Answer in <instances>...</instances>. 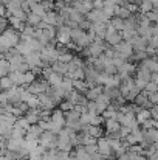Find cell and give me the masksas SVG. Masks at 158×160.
Instances as JSON below:
<instances>
[{
	"label": "cell",
	"instance_id": "cell-1",
	"mask_svg": "<svg viewBox=\"0 0 158 160\" xmlns=\"http://www.w3.org/2000/svg\"><path fill=\"white\" fill-rule=\"evenodd\" d=\"M113 50H115V53L118 54V56L124 58L126 61H129V59L132 58V54L135 53V50H133L132 44H130V42H127V41H121L118 45H115V47H113Z\"/></svg>",
	"mask_w": 158,
	"mask_h": 160
},
{
	"label": "cell",
	"instance_id": "cell-2",
	"mask_svg": "<svg viewBox=\"0 0 158 160\" xmlns=\"http://www.w3.org/2000/svg\"><path fill=\"white\" fill-rule=\"evenodd\" d=\"M39 145L44 146L45 149H56L57 148V135L45 131L41 137H39Z\"/></svg>",
	"mask_w": 158,
	"mask_h": 160
},
{
	"label": "cell",
	"instance_id": "cell-3",
	"mask_svg": "<svg viewBox=\"0 0 158 160\" xmlns=\"http://www.w3.org/2000/svg\"><path fill=\"white\" fill-rule=\"evenodd\" d=\"M118 123L121 126H126V128H130L132 131L133 129H138L140 123L136 121L135 118V113H119L118 112Z\"/></svg>",
	"mask_w": 158,
	"mask_h": 160
},
{
	"label": "cell",
	"instance_id": "cell-4",
	"mask_svg": "<svg viewBox=\"0 0 158 160\" xmlns=\"http://www.w3.org/2000/svg\"><path fill=\"white\" fill-rule=\"evenodd\" d=\"M96 145H98V152H99L103 157H105V159H110V160L116 159V156H115V152L112 151V148H110V145H108V142H107V138H105V137L98 138Z\"/></svg>",
	"mask_w": 158,
	"mask_h": 160
},
{
	"label": "cell",
	"instance_id": "cell-5",
	"mask_svg": "<svg viewBox=\"0 0 158 160\" xmlns=\"http://www.w3.org/2000/svg\"><path fill=\"white\" fill-rule=\"evenodd\" d=\"M56 41L60 44V45H68L71 42V28L68 25H64L60 28H57L56 31Z\"/></svg>",
	"mask_w": 158,
	"mask_h": 160
},
{
	"label": "cell",
	"instance_id": "cell-6",
	"mask_svg": "<svg viewBox=\"0 0 158 160\" xmlns=\"http://www.w3.org/2000/svg\"><path fill=\"white\" fill-rule=\"evenodd\" d=\"M85 19H87L90 23H107V22L110 20L104 14L103 9H92V11L85 16Z\"/></svg>",
	"mask_w": 158,
	"mask_h": 160
},
{
	"label": "cell",
	"instance_id": "cell-7",
	"mask_svg": "<svg viewBox=\"0 0 158 160\" xmlns=\"http://www.w3.org/2000/svg\"><path fill=\"white\" fill-rule=\"evenodd\" d=\"M81 132H85V134H89L90 137H93L96 140L101 138V137H104V131H103L101 126H82Z\"/></svg>",
	"mask_w": 158,
	"mask_h": 160
},
{
	"label": "cell",
	"instance_id": "cell-8",
	"mask_svg": "<svg viewBox=\"0 0 158 160\" xmlns=\"http://www.w3.org/2000/svg\"><path fill=\"white\" fill-rule=\"evenodd\" d=\"M96 109H98V113H103L104 110H107L108 107H110V104H112V100L107 97V95H99L98 98H96Z\"/></svg>",
	"mask_w": 158,
	"mask_h": 160
},
{
	"label": "cell",
	"instance_id": "cell-9",
	"mask_svg": "<svg viewBox=\"0 0 158 160\" xmlns=\"http://www.w3.org/2000/svg\"><path fill=\"white\" fill-rule=\"evenodd\" d=\"M51 121L56 124V126H59V128H65V123H67V120H65V113H64L60 109L53 110L51 112Z\"/></svg>",
	"mask_w": 158,
	"mask_h": 160
},
{
	"label": "cell",
	"instance_id": "cell-10",
	"mask_svg": "<svg viewBox=\"0 0 158 160\" xmlns=\"http://www.w3.org/2000/svg\"><path fill=\"white\" fill-rule=\"evenodd\" d=\"M103 93H104V87H103V86H93V87H90V89L87 90L85 98H87L89 101H96V98H98L99 95H103Z\"/></svg>",
	"mask_w": 158,
	"mask_h": 160
},
{
	"label": "cell",
	"instance_id": "cell-11",
	"mask_svg": "<svg viewBox=\"0 0 158 160\" xmlns=\"http://www.w3.org/2000/svg\"><path fill=\"white\" fill-rule=\"evenodd\" d=\"M62 79H64V78H62V75L56 73L54 70H53L51 73H50V75L45 78V81H47V82H48L51 87H56V89H57V87H60V84H62Z\"/></svg>",
	"mask_w": 158,
	"mask_h": 160
},
{
	"label": "cell",
	"instance_id": "cell-12",
	"mask_svg": "<svg viewBox=\"0 0 158 160\" xmlns=\"http://www.w3.org/2000/svg\"><path fill=\"white\" fill-rule=\"evenodd\" d=\"M57 17H59V12H57V11H48V12L42 17V22L47 23V25H50V27H56Z\"/></svg>",
	"mask_w": 158,
	"mask_h": 160
},
{
	"label": "cell",
	"instance_id": "cell-13",
	"mask_svg": "<svg viewBox=\"0 0 158 160\" xmlns=\"http://www.w3.org/2000/svg\"><path fill=\"white\" fill-rule=\"evenodd\" d=\"M104 126H105L107 134L119 132V128H121V124L118 123V120H104Z\"/></svg>",
	"mask_w": 158,
	"mask_h": 160
},
{
	"label": "cell",
	"instance_id": "cell-14",
	"mask_svg": "<svg viewBox=\"0 0 158 160\" xmlns=\"http://www.w3.org/2000/svg\"><path fill=\"white\" fill-rule=\"evenodd\" d=\"M151 76H152V73H151L147 68H144V67H141V65L136 68V79L144 81V82H151Z\"/></svg>",
	"mask_w": 158,
	"mask_h": 160
},
{
	"label": "cell",
	"instance_id": "cell-15",
	"mask_svg": "<svg viewBox=\"0 0 158 160\" xmlns=\"http://www.w3.org/2000/svg\"><path fill=\"white\" fill-rule=\"evenodd\" d=\"M104 41L110 45V47H115V45H118V44L122 41V38H121V33L116 31V33H112V34H105Z\"/></svg>",
	"mask_w": 158,
	"mask_h": 160
},
{
	"label": "cell",
	"instance_id": "cell-16",
	"mask_svg": "<svg viewBox=\"0 0 158 160\" xmlns=\"http://www.w3.org/2000/svg\"><path fill=\"white\" fill-rule=\"evenodd\" d=\"M115 17H119V19H122V20H127V19L132 17V12H130L126 6H118V5H116V8H115Z\"/></svg>",
	"mask_w": 158,
	"mask_h": 160
},
{
	"label": "cell",
	"instance_id": "cell-17",
	"mask_svg": "<svg viewBox=\"0 0 158 160\" xmlns=\"http://www.w3.org/2000/svg\"><path fill=\"white\" fill-rule=\"evenodd\" d=\"M64 93H65V98H67V95L71 92V90H74L73 89V79L71 78H68V76H65L64 79H62V84H60V87H59Z\"/></svg>",
	"mask_w": 158,
	"mask_h": 160
},
{
	"label": "cell",
	"instance_id": "cell-18",
	"mask_svg": "<svg viewBox=\"0 0 158 160\" xmlns=\"http://www.w3.org/2000/svg\"><path fill=\"white\" fill-rule=\"evenodd\" d=\"M81 112L79 110H76V109H73V110H68V112H65V120L68 121V123H78V121H81Z\"/></svg>",
	"mask_w": 158,
	"mask_h": 160
},
{
	"label": "cell",
	"instance_id": "cell-19",
	"mask_svg": "<svg viewBox=\"0 0 158 160\" xmlns=\"http://www.w3.org/2000/svg\"><path fill=\"white\" fill-rule=\"evenodd\" d=\"M51 68L56 73L62 75V76H67V75H68V65H67V64H62V62H59V61H56V62L53 64Z\"/></svg>",
	"mask_w": 158,
	"mask_h": 160
},
{
	"label": "cell",
	"instance_id": "cell-20",
	"mask_svg": "<svg viewBox=\"0 0 158 160\" xmlns=\"http://www.w3.org/2000/svg\"><path fill=\"white\" fill-rule=\"evenodd\" d=\"M135 118H136V121H138L140 124H143L146 120L152 118V117H151V110H149V109H140V112L135 115Z\"/></svg>",
	"mask_w": 158,
	"mask_h": 160
},
{
	"label": "cell",
	"instance_id": "cell-21",
	"mask_svg": "<svg viewBox=\"0 0 158 160\" xmlns=\"http://www.w3.org/2000/svg\"><path fill=\"white\" fill-rule=\"evenodd\" d=\"M84 19H85V17H84L81 12H78L74 8H71V6H70V19H68V20H71V22H74V23H78V25H79Z\"/></svg>",
	"mask_w": 158,
	"mask_h": 160
},
{
	"label": "cell",
	"instance_id": "cell-22",
	"mask_svg": "<svg viewBox=\"0 0 158 160\" xmlns=\"http://www.w3.org/2000/svg\"><path fill=\"white\" fill-rule=\"evenodd\" d=\"M104 95H107L112 101L116 100L118 97H121L119 95V87H104Z\"/></svg>",
	"mask_w": 158,
	"mask_h": 160
},
{
	"label": "cell",
	"instance_id": "cell-23",
	"mask_svg": "<svg viewBox=\"0 0 158 160\" xmlns=\"http://www.w3.org/2000/svg\"><path fill=\"white\" fill-rule=\"evenodd\" d=\"M41 22H42V17L36 16L34 12H28V14H26V23H28V25H31V27H37Z\"/></svg>",
	"mask_w": 158,
	"mask_h": 160
},
{
	"label": "cell",
	"instance_id": "cell-24",
	"mask_svg": "<svg viewBox=\"0 0 158 160\" xmlns=\"http://www.w3.org/2000/svg\"><path fill=\"white\" fill-rule=\"evenodd\" d=\"M101 117H103L104 120H118V110L110 106L107 110L103 112V115H101Z\"/></svg>",
	"mask_w": 158,
	"mask_h": 160
},
{
	"label": "cell",
	"instance_id": "cell-25",
	"mask_svg": "<svg viewBox=\"0 0 158 160\" xmlns=\"http://www.w3.org/2000/svg\"><path fill=\"white\" fill-rule=\"evenodd\" d=\"M155 8H154V5L149 2V0H143V3L138 6V11L141 12V14H147V12H151V11H154Z\"/></svg>",
	"mask_w": 158,
	"mask_h": 160
},
{
	"label": "cell",
	"instance_id": "cell-26",
	"mask_svg": "<svg viewBox=\"0 0 158 160\" xmlns=\"http://www.w3.org/2000/svg\"><path fill=\"white\" fill-rule=\"evenodd\" d=\"M73 157L78 159V160H90V156L85 152L84 146H78L76 151H74V156H73Z\"/></svg>",
	"mask_w": 158,
	"mask_h": 160
},
{
	"label": "cell",
	"instance_id": "cell-27",
	"mask_svg": "<svg viewBox=\"0 0 158 160\" xmlns=\"http://www.w3.org/2000/svg\"><path fill=\"white\" fill-rule=\"evenodd\" d=\"M110 23H112L113 28H115L116 31H119V33L124 30V20L119 19V17H112V19H110Z\"/></svg>",
	"mask_w": 158,
	"mask_h": 160
},
{
	"label": "cell",
	"instance_id": "cell-28",
	"mask_svg": "<svg viewBox=\"0 0 158 160\" xmlns=\"http://www.w3.org/2000/svg\"><path fill=\"white\" fill-rule=\"evenodd\" d=\"M12 87H14V84H12V81H11L9 76H3V78H0V89H3V90H9V89H12Z\"/></svg>",
	"mask_w": 158,
	"mask_h": 160
},
{
	"label": "cell",
	"instance_id": "cell-29",
	"mask_svg": "<svg viewBox=\"0 0 158 160\" xmlns=\"http://www.w3.org/2000/svg\"><path fill=\"white\" fill-rule=\"evenodd\" d=\"M26 134H28V135H31V137H34V138H39V137L44 134V131L39 128V124H33Z\"/></svg>",
	"mask_w": 158,
	"mask_h": 160
},
{
	"label": "cell",
	"instance_id": "cell-30",
	"mask_svg": "<svg viewBox=\"0 0 158 160\" xmlns=\"http://www.w3.org/2000/svg\"><path fill=\"white\" fill-rule=\"evenodd\" d=\"M59 109L65 113V112H68V110H73V109H74V106H73V104H71L68 100H62V101L59 103Z\"/></svg>",
	"mask_w": 158,
	"mask_h": 160
},
{
	"label": "cell",
	"instance_id": "cell-31",
	"mask_svg": "<svg viewBox=\"0 0 158 160\" xmlns=\"http://www.w3.org/2000/svg\"><path fill=\"white\" fill-rule=\"evenodd\" d=\"M144 92L147 93V95H152V93H157L158 92V84L155 82H147V86H146V89H144Z\"/></svg>",
	"mask_w": 158,
	"mask_h": 160
},
{
	"label": "cell",
	"instance_id": "cell-32",
	"mask_svg": "<svg viewBox=\"0 0 158 160\" xmlns=\"http://www.w3.org/2000/svg\"><path fill=\"white\" fill-rule=\"evenodd\" d=\"M154 128H155V121H154L152 118L146 120V121L141 124V129H143V131H149V129H154Z\"/></svg>",
	"mask_w": 158,
	"mask_h": 160
},
{
	"label": "cell",
	"instance_id": "cell-33",
	"mask_svg": "<svg viewBox=\"0 0 158 160\" xmlns=\"http://www.w3.org/2000/svg\"><path fill=\"white\" fill-rule=\"evenodd\" d=\"M87 112H89V113H92V115H99L95 101H89V103H87Z\"/></svg>",
	"mask_w": 158,
	"mask_h": 160
},
{
	"label": "cell",
	"instance_id": "cell-34",
	"mask_svg": "<svg viewBox=\"0 0 158 160\" xmlns=\"http://www.w3.org/2000/svg\"><path fill=\"white\" fill-rule=\"evenodd\" d=\"M44 160H59V159H57V149H51V151L45 152Z\"/></svg>",
	"mask_w": 158,
	"mask_h": 160
},
{
	"label": "cell",
	"instance_id": "cell-35",
	"mask_svg": "<svg viewBox=\"0 0 158 160\" xmlns=\"http://www.w3.org/2000/svg\"><path fill=\"white\" fill-rule=\"evenodd\" d=\"M130 132H132L130 128H126V126H121V128H119V137H121L122 140H124L127 135H130Z\"/></svg>",
	"mask_w": 158,
	"mask_h": 160
},
{
	"label": "cell",
	"instance_id": "cell-36",
	"mask_svg": "<svg viewBox=\"0 0 158 160\" xmlns=\"http://www.w3.org/2000/svg\"><path fill=\"white\" fill-rule=\"evenodd\" d=\"M151 22H155L157 23L158 22V12H157V9H154V11H151V12H147V14H144Z\"/></svg>",
	"mask_w": 158,
	"mask_h": 160
},
{
	"label": "cell",
	"instance_id": "cell-37",
	"mask_svg": "<svg viewBox=\"0 0 158 160\" xmlns=\"http://www.w3.org/2000/svg\"><path fill=\"white\" fill-rule=\"evenodd\" d=\"M84 149H85V152H87L89 156H92V154H96V152H98V145H90V146H84Z\"/></svg>",
	"mask_w": 158,
	"mask_h": 160
},
{
	"label": "cell",
	"instance_id": "cell-38",
	"mask_svg": "<svg viewBox=\"0 0 158 160\" xmlns=\"http://www.w3.org/2000/svg\"><path fill=\"white\" fill-rule=\"evenodd\" d=\"M149 110H151V117H152V120H154V121H158V104L152 106Z\"/></svg>",
	"mask_w": 158,
	"mask_h": 160
},
{
	"label": "cell",
	"instance_id": "cell-39",
	"mask_svg": "<svg viewBox=\"0 0 158 160\" xmlns=\"http://www.w3.org/2000/svg\"><path fill=\"white\" fill-rule=\"evenodd\" d=\"M93 9H103L104 8V0H92Z\"/></svg>",
	"mask_w": 158,
	"mask_h": 160
},
{
	"label": "cell",
	"instance_id": "cell-40",
	"mask_svg": "<svg viewBox=\"0 0 158 160\" xmlns=\"http://www.w3.org/2000/svg\"><path fill=\"white\" fill-rule=\"evenodd\" d=\"M149 101L155 106V104H158V92L157 93H152V95H149Z\"/></svg>",
	"mask_w": 158,
	"mask_h": 160
},
{
	"label": "cell",
	"instance_id": "cell-41",
	"mask_svg": "<svg viewBox=\"0 0 158 160\" xmlns=\"http://www.w3.org/2000/svg\"><path fill=\"white\" fill-rule=\"evenodd\" d=\"M28 160H44V156H41V154H34V152H31V154L28 156Z\"/></svg>",
	"mask_w": 158,
	"mask_h": 160
},
{
	"label": "cell",
	"instance_id": "cell-42",
	"mask_svg": "<svg viewBox=\"0 0 158 160\" xmlns=\"http://www.w3.org/2000/svg\"><path fill=\"white\" fill-rule=\"evenodd\" d=\"M130 154V152H129ZM130 160H147L146 156H135V154H130Z\"/></svg>",
	"mask_w": 158,
	"mask_h": 160
},
{
	"label": "cell",
	"instance_id": "cell-43",
	"mask_svg": "<svg viewBox=\"0 0 158 160\" xmlns=\"http://www.w3.org/2000/svg\"><path fill=\"white\" fill-rule=\"evenodd\" d=\"M115 160H130V154L126 152V154H122V156H118Z\"/></svg>",
	"mask_w": 158,
	"mask_h": 160
},
{
	"label": "cell",
	"instance_id": "cell-44",
	"mask_svg": "<svg viewBox=\"0 0 158 160\" xmlns=\"http://www.w3.org/2000/svg\"><path fill=\"white\" fill-rule=\"evenodd\" d=\"M151 81H152V82H155V84H158V73H152Z\"/></svg>",
	"mask_w": 158,
	"mask_h": 160
},
{
	"label": "cell",
	"instance_id": "cell-45",
	"mask_svg": "<svg viewBox=\"0 0 158 160\" xmlns=\"http://www.w3.org/2000/svg\"><path fill=\"white\" fill-rule=\"evenodd\" d=\"M149 2L154 5V8H157V6H158V0H149Z\"/></svg>",
	"mask_w": 158,
	"mask_h": 160
},
{
	"label": "cell",
	"instance_id": "cell-46",
	"mask_svg": "<svg viewBox=\"0 0 158 160\" xmlns=\"http://www.w3.org/2000/svg\"><path fill=\"white\" fill-rule=\"evenodd\" d=\"M70 160H78V159H74V157H71V159H70Z\"/></svg>",
	"mask_w": 158,
	"mask_h": 160
}]
</instances>
